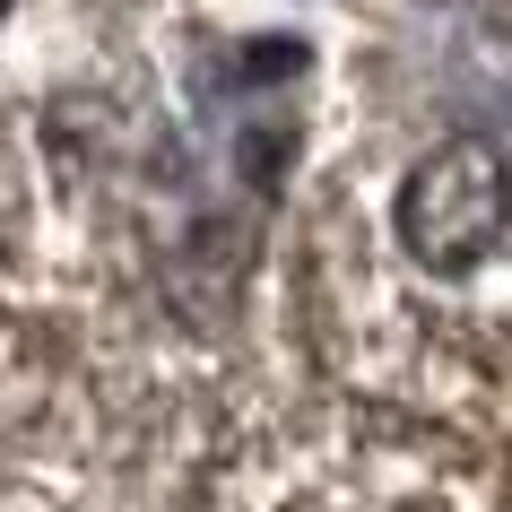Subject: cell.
<instances>
[{
  "instance_id": "6da1fadb",
  "label": "cell",
  "mask_w": 512,
  "mask_h": 512,
  "mask_svg": "<svg viewBox=\"0 0 512 512\" xmlns=\"http://www.w3.org/2000/svg\"><path fill=\"white\" fill-rule=\"evenodd\" d=\"M391 235L417 270L434 278H460L478 270L486 252L512 235V165L495 139H443L426 157L408 165L400 200H391Z\"/></svg>"
},
{
  "instance_id": "7a4b0ae2",
  "label": "cell",
  "mask_w": 512,
  "mask_h": 512,
  "mask_svg": "<svg viewBox=\"0 0 512 512\" xmlns=\"http://www.w3.org/2000/svg\"><path fill=\"white\" fill-rule=\"evenodd\" d=\"M9 9H18V0H0V18H9Z\"/></svg>"
}]
</instances>
